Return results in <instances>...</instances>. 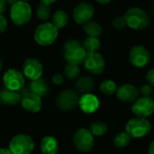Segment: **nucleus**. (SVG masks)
<instances>
[{
  "label": "nucleus",
  "instance_id": "nucleus-40",
  "mask_svg": "<svg viewBox=\"0 0 154 154\" xmlns=\"http://www.w3.org/2000/svg\"><path fill=\"white\" fill-rule=\"evenodd\" d=\"M5 1H6V3L9 4L10 5H14L15 3H17L19 0H5Z\"/></svg>",
  "mask_w": 154,
  "mask_h": 154
},
{
  "label": "nucleus",
  "instance_id": "nucleus-8",
  "mask_svg": "<svg viewBox=\"0 0 154 154\" xmlns=\"http://www.w3.org/2000/svg\"><path fill=\"white\" fill-rule=\"evenodd\" d=\"M73 143L79 151L88 152L94 146V135L88 129L80 128L74 134Z\"/></svg>",
  "mask_w": 154,
  "mask_h": 154
},
{
  "label": "nucleus",
  "instance_id": "nucleus-38",
  "mask_svg": "<svg viewBox=\"0 0 154 154\" xmlns=\"http://www.w3.org/2000/svg\"><path fill=\"white\" fill-rule=\"evenodd\" d=\"M149 154H154V141L149 146Z\"/></svg>",
  "mask_w": 154,
  "mask_h": 154
},
{
  "label": "nucleus",
  "instance_id": "nucleus-4",
  "mask_svg": "<svg viewBox=\"0 0 154 154\" xmlns=\"http://www.w3.org/2000/svg\"><path fill=\"white\" fill-rule=\"evenodd\" d=\"M127 26L133 30L140 31L145 29L149 24V16L145 11L139 7L128 9L124 15Z\"/></svg>",
  "mask_w": 154,
  "mask_h": 154
},
{
  "label": "nucleus",
  "instance_id": "nucleus-7",
  "mask_svg": "<svg viewBox=\"0 0 154 154\" xmlns=\"http://www.w3.org/2000/svg\"><path fill=\"white\" fill-rule=\"evenodd\" d=\"M79 94L72 89H66L61 91L56 97L55 103L57 107L63 112L73 110L79 106Z\"/></svg>",
  "mask_w": 154,
  "mask_h": 154
},
{
  "label": "nucleus",
  "instance_id": "nucleus-31",
  "mask_svg": "<svg viewBox=\"0 0 154 154\" xmlns=\"http://www.w3.org/2000/svg\"><path fill=\"white\" fill-rule=\"evenodd\" d=\"M141 95L144 97H151V96L152 95V88L151 85L148 84H144L141 87L140 91Z\"/></svg>",
  "mask_w": 154,
  "mask_h": 154
},
{
  "label": "nucleus",
  "instance_id": "nucleus-39",
  "mask_svg": "<svg viewBox=\"0 0 154 154\" xmlns=\"http://www.w3.org/2000/svg\"><path fill=\"white\" fill-rule=\"evenodd\" d=\"M97 3L99 4H102V5H106V4H109L112 0H96Z\"/></svg>",
  "mask_w": 154,
  "mask_h": 154
},
{
  "label": "nucleus",
  "instance_id": "nucleus-36",
  "mask_svg": "<svg viewBox=\"0 0 154 154\" xmlns=\"http://www.w3.org/2000/svg\"><path fill=\"white\" fill-rule=\"evenodd\" d=\"M0 154H13L9 149L5 148H0Z\"/></svg>",
  "mask_w": 154,
  "mask_h": 154
},
{
  "label": "nucleus",
  "instance_id": "nucleus-20",
  "mask_svg": "<svg viewBox=\"0 0 154 154\" xmlns=\"http://www.w3.org/2000/svg\"><path fill=\"white\" fill-rule=\"evenodd\" d=\"M40 149L42 154H57L59 151L58 141L52 136H45L41 141Z\"/></svg>",
  "mask_w": 154,
  "mask_h": 154
},
{
  "label": "nucleus",
  "instance_id": "nucleus-34",
  "mask_svg": "<svg viewBox=\"0 0 154 154\" xmlns=\"http://www.w3.org/2000/svg\"><path fill=\"white\" fill-rule=\"evenodd\" d=\"M146 79L151 86L154 87V68L148 71V73L146 75Z\"/></svg>",
  "mask_w": 154,
  "mask_h": 154
},
{
  "label": "nucleus",
  "instance_id": "nucleus-27",
  "mask_svg": "<svg viewBox=\"0 0 154 154\" xmlns=\"http://www.w3.org/2000/svg\"><path fill=\"white\" fill-rule=\"evenodd\" d=\"M36 14L39 19L42 21H47L50 19L51 15V5H46L44 3H40L36 8Z\"/></svg>",
  "mask_w": 154,
  "mask_h": 154
},
{
  "label": "nucleus",
  "instance_id": "nucleus-41",
  "mask_svg": "<svg viewBox=\"0 0 154 154\" xmlns=\"http://www.w3.org/2000/svg\"><path fill=\"white\" fill-rule=\"evenodd\" d=\"M2 69H3V63H2V61L0 60V72H1V70H2Z\"/></svg>",
  "mask_w": 154,
  "mask_h": 154
},
{
  "label": "nucleus",
  "instance_id": "nucleus-3",
  "mask_svg": "<svg viewBox=\"0 0 154 154\" xmlns=\"http://www.w3.org/2000/svg\"><path fill=\"white\" fill-rule=\"evenodd\" d=\"M32 14V10L28 2L18 1L11 5L10 18L12 23L16 26H22L30 22Z\"/></svg>",
  "mask_w": 154,
  "mask_h": 154
},
{
  "label": "nucleus",
  "instance_id": "nucleus-9",
  "mask_svg": "<svg viewBox=\"0 0 154 154\" xmlns=\"http://www.w3.org/2000/svg\"><path fill=\"white\" fill-rule=\"evenodd\" d=\"M3 82L6 88L13 91H19L24 86L25 79L23 74L16 69H9L4 74Z\"/></svg>",
  "mask_w": 154,
  "mask_h": 154
},
{
  "label": "nucleus",
  "instance_id": "nucleus-16",
  "mask_svg": "<svg viewBox=\"0 0 154 154\" xmlns=\"http://www.w3.org/2000/svg\"><path fill=\"white\" fill-rule=\"evenodd\" d=\"M139 94L138 88L132 84H124L116 91L117 98L125 103L135 102L139 98Z\"/></svg>",
  "mask_w": 154,
  "mask_h": 154
},
{
  "label": "nucleus",
  "instance_id": "nucleus-2",
  "mask_svg": "<svg viewBox=\"0 0 154 154\" xmlns=\"http://www.w3.org/2000/svg\"><path fill=\"white\" fill-rule=\"evenodd\" d=\"M59 29L52 23H43L37 26L34 31V41L41 46L51 45L58 38Z\"/></svg>",
  "mask_w": 154,
  "mask_h": 154
},
{
  "label": "nucleus",
  "instance_id": "nucleus-21",
  "mask_svg": "<svg viewBox=\"0 0 154 154\" xmlns=\"http://www.w3.org/2000/svg\"><path fill=\"white\" fill-rule=\"evenodd\" d=\"M29 90H30V92L36 94L41 97H44L49 94L48 84H47L46 80L42 78L31 81V83L29 85Z\"/></svg>",
  "mask_w": 154,
  "mask_h": 154
},
{
  "label": "nucleus",
  "instance_id": "nucleus-5",
  "mask_svg": "<svg viewBox=\"0 0 154 154\" xmlns=\"http://www.w3.org/2000/svg\"><path fill=\"white\" fill-rule=\"evenodd\" d=\"M151 123L146 118L138 116L130 119L125 125V132L132 138L144 137L151 132Z\"/></svg>",
  "mask_w": 154,
  "mask_h": 154
},
{
  "label": "nucleus",
  "instance_id": "nucleus-24",
  "mask_svg": "<svg viewBox=\"0 0 154 154\" xmlns=\"http://www.w3.org/2000/svg\"><path fill=\"white\" fill-rule=\"evenodd\" d=\"M83 46L87 52H97L101 47V42L97 37L88 36L83 42Z\"/></svg>",
  "mask_w": 154,
  "mask_h": 154
},
{
  "label": "nucleus",
  "instance_id": "nucleus-25",
  "mask_svg": "<svg viewBox=\"0 0 154 154\" xmlns=\"http://www.w3.org/2000/svg\"><path fill=\"white\" fill-rule=\"evenodd\" d=\"M64 75L69 80L78 79L80 76V69L79 65L69 63L64 68Z\"/></svg>",
  "mask_w": 154,
  "mask_h": 154
},
{
  "label": "nucleus",
  "instance_id": "nucleus-42",
  "mask_svg": "<svg viewBox=\"0 0 154 154\" xmlns=\"http://www.w3.org/2000/svg\"><path fill=\"white\" fill-rule=\"evenodd\" d=\"M20 1H23V2H28V1H30V0H20Z\"/></svg>",
  "mask_w": 154,
  "mask_h": 154
},
{
  "label": "nucleus",
  "instance_id": "nucleus-10",
  "mask_svg": "<svg viewBox=\"0 0 154 154\" xmlns=\"http://www.w3.org/2000/svg\"><path fill=\"white\" fill-rule=\"evenodd\" d=\"M85 69L91 74L99 75L105 70L106 61L104 57L97 52H88L84 60Z\"/></svg>",
  "mask_w": 154,
  "mask_h": 154
},
{
  "label": "nucleus",
  "instance_id": "nucleus-13",
  "mask_svg": "<svg viewBox=\"0 0 154 154\" xmlns=\"http://www.w3.org/2000/svg\"><path fill=\"white\" fill-rule=\"evenodd\" d=\"M132 111L136 116L146 118L154 113V100L152 97H142L134 102Z\"/></svg>",
  "mask_w": 154,
  "mask_h": 154
},
{
  "label": "nucleus",
  "instance_id": "nucleus-37",
  "mask_svg": "<svg viewBox=\"0 0 154 154\" xmlns=\"http://www.w3.org/2000/svg\"><path fill=\"white\" fill-rule=\"evenodd\" d=\"M56 1H58V0H41V2H42V3H44V4L49 5H51V4L55 3Z\"/></svg>",
  "mask_w": 154,
  "mask_h": 154
},
{
  "label": "nucleus",
  "instance_id": "nucleus-23",
  "mask_svg": "<svg viewBox=\"0 0 154 154\" xmlns=\"http://www.w3.org/2000/svg\"><path fill=\"white\" fill-rule=\"evenodd\" d=\"M68 21H69L68 14L63 10H58L52 15V23L58 29L64 28L67 25Z\"/></svg>",
  "mask_w": 154,
  "mask_h": 154
},
{
  "label": "nucleus",
  "instance_id": "nucleus-17",
  "mask_svg": "<svg viewBox=\"0 0 154 154\" xmlns=\"http://www.w3.org/2000/svg\"><path fill=\"white\" fill-rule=\"evenodd\" d=\"M79 106L80 109L86 114H93L99 107L98 98L92 94H85L79 97Z\"/></svg>",
  "mask_w": 154,
  "mask_h": 154
},
{
  "label": "nucleus",
  "instance_id": "nucleus-29",
  "mask_svg": "<svg viewBox=\"0 0 154 154\" xmlns=\"http://www.w3.org/2000/svg\"><path fill=\"white\" fill-rule=\"evenodd\" d=\"M132 137L126 132H121L114 139V144L117 148H125L131 143Z\"/></svg>",
  "mask_w": 154,
  "mask_h": 154
},
{
  "label": "nucleus",
  "instance_id": "nucleus-19",
  "mask_svg": "<svg viewBox=\"0 0 154 154\" xmlns=\"http://www.w3.org/2000/svg\"><path fill=\"white\" fill-rule=\"evenodd\" d=\"M95 87V80L90 76L79 77L75 83V91L78 94H89Z\"/></svg>",
  "mask_w": 154,
  "mask_h": 154
},
{
  "label": "nucleus",
  "instance_id": "nucleus-14",
  "mask_svg": "<svg viewBox=\"0 0 154 154\" xmlns=\"http://www.w3.org/2000/svg\"><path fill=\"white\" fill-rule=\"evenodd\" d=\"M129 59L133 66L136 68H143L150 62L151 56L150 52L145 47L142 45H137L131 49Z\"/></svg>",
  "mask_w": 154,
  "mask_h": 154
},
{
  "label": "nucleus",
  "instance_id": "nucleus-11",
  "mask_svg": "<svg viewBox=\"0 0 154 154\" xmlns=\"http://www.w3.org/2000/svg\"><path fill=\"white\" fill-rule=\"evenodd\" d=\"M94 6L88 2H81L73 10V19L79 24H85L94 16Z\"/></svg>",
  "mask_w": 154,
  "mask_h": 154
},
{
  "label": "nucleus",
  "instance_id": "nucleus-12",
  "mask_svg": "<svg viewBox=\"0 0 154 154\" xmlns=\"http://www.w3.org/2000/svg\"><path fill=\"white\" fill-rule=\"evenodd\" d=\"M23 74L31 81L41 79L43 74V67L39 60L29 58L23 64Z\"/></svg>",
  "mask_w": 154,
  "mask_h": 154
},
{
  "label": "nucleus",
  "instance_id": "nucleus-30",
  "mask_svg": "<svg viewBox=\"0 0 154 154\" xmlns=\"http://www.w3.org/2000/svg\"><path fill=\"white\" fill-rule=\"evenodd\" d=\"M112 24H113V27L116 30H123L125 29L126 26H127V23H126V21L125 19L124 16H118V17H116L113 22H112Z\"/></svg>",
  "mask_w": 154,
  "mask_h": 154
},
{
  "label": "nucleus",
  "instance_id": "nucleus-33",
  "mask_svg": "<svg viewBox=\"0 0 154 154\" xmlns=\"http://www.w3.org/2000/svg\"><path fill=\"white\" fill-rule=\"evenodd\" d=\"M52 82L55 85H61L64 82V78L61 74H55L52 78Z\"/></svg>",
  "mask_w": 154,
  "mask_h": 154
},
{
  "label": "nucleus",
  "instance_id": "nucleus-18",
  "mask_svg": "<svg viewBox=\"0 0 154 154\" xmlns=\"http://www.w3.org/2000/svg\"><path fill=\"white\" fill-rule=\"evenodd\" d=\"M22 100L18 91H13L6 88L0 90V104L4 106H16Z\"/></svg>",
  "mask_w": 154,
  "mask_h": 154
},
{
  "label": "nucleus",
  "instance_id": "nucleus-28",
  "mask_svg": "<svg viewBox=\"0 0 154 154\" xmlns=\"http://www.w3.org/2000/svg\"><path fill=\"white\" fill-rule=\"evenodd\" d=\"M90 133L94 136H102L107 133V125L103 122H94L89 125Z\"/></svg>",
  "mask_w": 154,
  "mask_h": 154
},
{
  "label": "nucleus",
  "instance_id": "nucleus-1",
  "mask_svg": "<svg viewBox=\"0 0 154 154\" xmlns=\"http://www.w3.org/2000/svg\"><path fill=\"white\" fill-rule=\"evenodd\" d=\"M64 58L69 63L80 65L84 63L85 58L87 56V51L79 41L69 40L65 42L63 47Z\"/></svg>",
  "mask_w": 154,
  "mask_h": 154
},
{
  "label": "nucleus",
  "instance_id": "nucleus-32",
  "mask_svg": "<svg viewBox=\"0 0 154 154\" xmlns=\"http://www.w3.org/2000/svg\"><path fill=\"white\" fill-rule=\"evenodd\" d=\"M7 27V21L3 14H0V34L3 33Z\"/></svg>",
  "mask_w": 154,
  "mask_h": 154
},
{
  "label": "nucleus",
  "instance_id": "nucleus-22",
  "mask_svg": "<svg viewBox=\"0 0 154 154\" xmlns=\"http://www.w3.org/2000/svg\"><path fill=\"white\" fill-rule=\"evenodd\" d=\"M83 30L89 37H97L98 38L103 32L101 25L98 23L92 21V20L84 24Z\"/></svg>",
  "mask_w": 154,
  "mask_h": 154
},
{
  "label": "nucleus",
  "instance_id": "nucleus-6",
  "mask_svg": "<svg viewBox=\"0 0 154 154\" xmlns=\"http://www.w3.org/2000/svg\"><path fill=\"white\" fill-rule=\"evenodd\" d=\"M33 149L34 142L27 134H17L9 143V150L13 154H31Z\"/></svg>",
  "mask_w": 154,
  "mask_h": 154
},
{
  "label": "nucleus",
  "instance_id": "nucleus-15",
  "mask_svg": "<svg viewBox=\"0 0 154 154\" xmlns=\"http://www.w3.org/2000/svg\"><path fill=\"white\" fill-rule=\"evenodd\" d=\"M21 105L23 108L27 112L38 113L42 106V97L29 91L25 93L23 96H22Z\"/></svg>",
  "mask_w": 154,
  "mask_h": 154
},
{
  "label": "nucleus",
  "instance_id": "nucleus-26",
  "mask_svg": "<svg viewBox=\"0 0 154 154\" xmlns=\"http://www.w3.org/2000/svg\"><path fill=\"white\" fill-rule=\"evenodd\" d=\"M99 89L103 94H105L106 96H111V95L116 93L118 87L115 81H113L111 79H106L101 82V84L99 86Z\"/></svg>",
  "mask_w": 154,
  "mask_h": 154
},
{
  "label": "nucleus",
  "instance_id": "nucleus-35",
  "mask_svg": "<svg viewBox=\"0 0 154 154\" xmlns=\"http://www.w3.org/2000/svg\"><path fill=\"white\" fill-rule=\"evenodd\" d=\"M6 5H7V3L5 0H0V14H2L3 13L5 12Z\"/></svg>",
  "mask_w": 154,
  "mask_h": 154
}]
</instances>
